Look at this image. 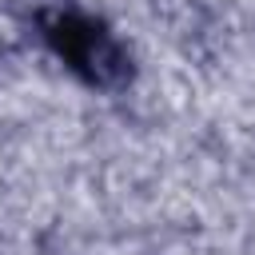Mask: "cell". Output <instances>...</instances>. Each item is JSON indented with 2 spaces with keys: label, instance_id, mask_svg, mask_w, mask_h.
Here are the masks:
<instances>
[{
  "label": "cell",
  "instance_id": "obj_1",
  "mask_svg": "<svg viewBox=\"0 0 255 255\" xmlns=\"http://www.w3.org/2000/svg\"><path fill=\"white\" fill-rule=\"evenodd\" d=\"M48 36H52V44L60 48V56L72 60V68H84L92 80H104L108 72L120 68V56H116V48L104 40V32L92 28V24L80 20V16H60V20H52V24H48Z\"/></svg>",
  "mask_w": 255,
  "mask_h": 255
}]
</instances>
